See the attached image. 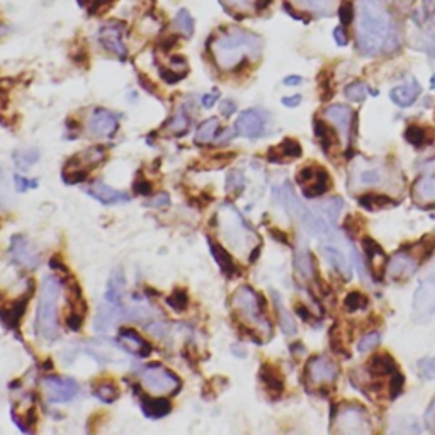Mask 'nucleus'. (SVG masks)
<instances>
[{
  "label": "nucleus",
  "instance_id": "nucleus-1",
  "mask_svg": "<svg viewBox=\"0 0 435 435\" xmlns=\"http://www.w3.org/2000/svg\"><path fill=\"white\" fill-rule=\"evenodd\" d=\"M356 7V40L362 55L374 56L398 48V31L383 0H357Z\"/></svg>",
  "mask_w": 435,
  "mask_h": 435
},
{
  "label": "nucleus",
  "instance_id": "nucleus-2",
  "mask_svg": "<svg viewBox=\"0 0 435 435\" xmlns=\"http://www.w3.org/2000/svg\"><path fill=\"white\" fill-rule=\"evenodd\" d=\"M260 53L262 38L238 27L223 31L211 41V55L221 70H235L247 58H259Z\"/></svg>",
  "mask_w": 435,
  "mask_h": 435
},
{
  "label": "nucleus",
  "instance_id": "nucleus-3",
  "mask_svg": "<svg viewBox=\"0 0 435 435\" xmlns=\"http://www.w3.org/2000/svg\"><path fill=\"white\" fill-rule=\"evenodd\" d=\"M216 219L219 233L233 252L245 253L260 247V238L257 233L247 225L245 219L232 203H223L219 206Z\"/></svg>",
  "mask_w": 435,
  "mask_h": 435
},
{
  "label": "nucleus",
  "instance_id": "nucleus-4",
  "mask_svg": "<svg viewBox=\"0 0 435 435\" xmlns=\"http://www.w3.org/2000/svg\"><path fill=\"white\" fill-rule=\"evenodd\" d=\"M62 295V282L55 275L43 279L40 295V305L36 314V332L45 342H55L60 337L58 301Z\"/></svg>",
  "mask_w": 435,
  "mask_h": 435
},
{
  "label": "nucleus",
  "instance_id": "nucleus-5",
  "mask_svg": "<svg viewBox=\"0 0 435 435\" xmlns=\"http://www.w3.org/2000/svg\"><path fill=\"white\" fill-rule=\"evenodd\" d=\"M281 201L289 216L295 218L310 235L316 236V238L323 240V242L325 240H335V233L332 226L327 223V219H321L313 211L308 210L305 204L298 199V196H296L295 190L291 189L288 182L281 189Z\"/></svg>",
  "mask_w": 435,
  "mask_h": 435
},
{
  "label": "nucleus",
  "instance_id": "nucleus-6",
  "mask_svg": "<svg viewBox=\"0 0 435 435\" xmlns=\"http://www.w3.org/2000/svg\"><path fill=\"white\" fill-rule=\"evenodd\" d=\"M232 305L235 308L236 313H238V316L242 318L250 328L259 332L265 338L271 337L272 327L264 314V299H262L250 286H240V288L233 293Z\"/></svg>",
  "mask_w": 435,
  "mask_h": 435
},
{
  "label": "nucleus",
  "instance_id": "nucleus-7",
  "mask_svg": "<svg viewBox=\"0 0 435 435\" xmlns=\"http://www.w3.org/2000/svg\"><path fill=\"white\" fill-rule=\"evenodd\" d=\"M141 386L157 396L175 395L182 388L179 376L162 364H150L141 371Z\"/></svg>",
  "mask_w": 435,
  "mask_h": 435
},
{
  "label": "nucleus",
  "instance_id": "nucleus-8",
  "mask_svg": "<svg viewBox=\"0 0 435 435\" xmlns=\"http://www.w3.org/2000/svg\"><path fill=\"white\" fill-rule=\"evenodd\" d=\"M332 432L347 435H364L371 432L369 415L359 405H345L338 408L337 419L334 420Z\"/></svg>",
  "mask_w": 435,
  "mask_h": 435
},
{
  "label": "nucleus",
  "instance_id": "nucleus-9",
  "mask_svg": "<svg viewBox=\"0 0 435 435\" xmlns=\"http://www.w3.org/2000/svg\"><path fill=\"white\" fill-rule=\"evenodd\" d=\"M435 314V264L419 282L413 295V318L419 321L429 320Z\"/></svg>",
  "mask_w": 435,
  "mask_h": 435
},
{
  "label": "nucleus",
  "instance_id": "nucleus-10",
  "mask_svg": "<svg viewBox=\"0 0 435 435\" xmlns=\"http://www.w3.org/2000/svg\"><path fill=\"white\" fill-rule=\"evenodd\" d=\"M338 377V366L327 356H314L306 364V380L314 390L334 384Z\"/></svg>",
  "mask_w": 435,
  "mask_h": 435
},
{
  "label": "nucleus",
  "instance_id": "nucleus-11",
  "mask_svg": "<svg viewBox=\"0 0 435 435\" xmlns=\"http://www.w3.org/2000/svg\"><path fill=\"white\" fill-rule=\"evenodd\" d=\"M296 180L301 186L303 192L308 197H318L327 192L332 186V180L328 172L321 165L310 164L303 167L296 175Z\"/></svg>",
  "mask_w": 435,
  "mask_h": 435
},
{
  "label": "nucleus",
  "instance_id": "nucleus-12",
  "mask_svg": "<svg viewBox=\"0 0 435 435\" xmlns=\"http://www.w3.org/2000/svg\"><path fill=\"white\" fill-rule=\"evenodd\" d=\"M43 390L49 403L62 405V403H69L75 398L77 393H79V386L70 377L48 376L43 380Z\"/></svg>",
  "mask_w": 435,
  "mask_h": 435
},
{
  "label": "nucleus",
  "instance_id": "nucleus-13",
  "mask_svg": "<svg viewBox=\"0 0 435 435\" xmlns=\"http://www.w3.org/2000/svg\"><path fill=\"white\" fill-rule=\"evenodd\" d=\"M10 257L19 267L34 269L40 264V253L36 247L24 235H14L10 240Z\"/></svg>",
  "mask_w": 435,
  "mask_h": 435
},
{
  "label": "nucleus",
  "instance_id": "nucleus-14",
  "mask_svg": "<svg viewBox=\"0 0 435 435\" xmlns=\"http://www.w3.org/2000/svg\"><path fill=\"white\" fill-rule=\"evenodd\" d=\"M118 126V118L105 109H95L88 119V133L95 138H111Z\"/></svg>",
  "mask_w": 435,
  "mask_h": 435
},
{
  "label": "nucleus",
  "instance_id": "nucleus-15",
  "mask_svg": "<svg viewBox=\"0 0 435 435\" xmlns=\"http://www.w3.org/2000/svg\"><path fill=\"white\" fill-rule=\"evenodd\" d=\"M265 119L256 109L243 111L235 123V131L245 138H259L264 134Z\"/></svg>",
  "mask_w": 435,
  "mask_h": 435
},
{
  "label": "nucleus",
  "instance_id": "nucleus-16",
  "mask_svg": "<svg viewBox=\"0 0 435 435\" xmlns=\"http://www.w3.org/2000/svg\"><path fill=\"white\" fill-rule=\"evenodd\" d=\"M362 245H364V252H366L367 269H369L371 275H373L376 281H380V279H383L384 267L388 265L386 253H384L383 249H381V247L371 238H364Z\"/></svg>",
  "mask_w": 435,
  "mask_h": 435
},
{
  "label": "nucleus",
  "instance_id": "nucleus-17",
  "mask_svg": "<svg viewBox=\"0 0 435 435\" xmlns=\"http://www.w3.org/2000/svg\"><path fill=\"white\" fill-rule=\"evenodd\" d=\"M118 342L131 356L147 357L151 353V345L133 328H121L118 332Z\"/></svg>",
  "mask_w": 435,
  "mask_h": 435
},
{
  "label": "nucleus",
  "instance_id": "nucleus-18",
  "mask_svg": "<svg viewBox=\"0 0 435 435\" xmlns=\"http://www.w3.org/2000/svg\"><path fill=\"white\" fill-rule=\"evenodd\" d=\"M417 267H419V260L405 250H399L393 259L388 260V272L395 281L408 279L410 275L415 274Z\"/></svg>",
  "mask_w": 435,
  "mask_h": 435
},
{
  "label": "nucleus",
  "instance_id": "nucleus-19",
  "mask_svg": "<svg viewBox=\"0 0 435 435\" xmlns=\"http://www.w3.org/2000/svg\"><path fill=\"white\" fill-rule=\"evenodd\" d=\"M87 194L99 203L105 204V206H112V204H123L128 203L131 199L129 194L123 192V190L114 189V187L108 186L104 182H94L92 186L87 187Z\"/></svg>",
  "mask_w": 435,
  "mask_h": 435
},
{
  "label": "nucleus",
  "instance_id": "nucleus-20",
  "mask_svg": "<svg viewBox=\"0 0 435 435\" xmlns=\"http://www.w3.org/2000/svg\"><path fill=\"white\" fill-rule=\"evenodd\" d=\"M123 34V27H119L118 24H105V26L101 27V33H99V40H101V45L108 49L112 55H118L121 58L126 56V46L121 40Z\"/></svg>",
  "mask_w": 435,
  "mask_h": 435
},
{
  "label": "nucleus",
  "instance_id": "nucleus-21",
  "mask_svg": "<svg viewBox=\"0 0 435 435\" xmlns=\"http://www.w3.org/2000/svg\"><path fill=\"white\" fill-rule=\"evenodd\" d=\"M325 118L330 119L337 126L338 133L345 141L350 140V129H352V111L347 105H332L325 111Z\"/></svg>",
  "mask_w": 435,
  "mask_h": 435
},
{
  "label": "nucleus",
  "instance_id": "nucleus-22",
  "mask_svg": "<svg viewBox=\"0 0 435 435\" xmlns=\"http://www.w3.org/2000/svg\"><path fill=\"white\" fill-rule=\"evenodd\" d=\"M412 197L419 206L435 204V175L417 179L412 187Z\"/></svg>",
  "mask_w": 435,
  "mask_h": 435
},
{
  "label": "nucleus",
  "instance_id": "nucleus-23",
  "mask_svg": "<svg viewBox=\"0 0 435 435\" xmlns=\"http://www.w3.org/2000/svg\"><path fill=\"white\" fill-rule=\"evenodd\" d=\"M420 92H422L420 84L417 82V80L412 79L408 84H403V86H398V87L393 88L391 101L395 102L396 105H399V108H408V105H412L413 102L417 101V97L420 95Z\"/></svg>",
  "mask_w": 435,
  "mask_h": 435
},
{
  "label": "nucleus",
  "instance_id": "nucleus-24",
  "mask_svg": "<svg viewBox=\"0 0 435 435\" xmlns=\"http://www.w3.org/2000/svg\"><path fill=\"white\" fill-rule=\"evenodd\" d=\"M126 291V281L125 274L121 272V269H114L109 277L108 291H105V299L111 306H123V298H125Z\"/></svg>",
  "mask_w": 435,
  "mask_h": 435
},
{
  "label": "nucleus",
  "instance_id": "nucleus-25",
  "mask_svg": "<svg viewBox=\"0 0 435 435\" xmlns=\"http://www.w3.org/2000/svg\"><path fill=\"white\" fill-rule=\"evenodd\" d=\"M321 252H323V256L327 257L328 264H330L332 267H334L335 271H337L338 274L345 279V281L350 279V275H352V269H350L349 259L345 257V253L342 252L340 249L325 243V245H321Z\"/></svg>",
  "mask_w": 435,
  "mask_h": 435
},
{
  "label": "nucleus",
  "instance_id": "nucleus-26",
  "mask_svg": "<svg viewBox=\"0 0 435 435\" xmlns=\"http://www.w3.org/2000/svg\"><path fill=\"white\" fill-rule=\"evenodd\" d=\"M367 371H369L371 376L374 377H388L393 376V374L398 371V366H396L395 359H393L390 353L381 352L376 353V356L369 360Z\"/></svg>",
  "mask_w": 435,
  "mask_h": 435
},
{
  "label": "nucleus",
  "instance_id": "nucleus-27",
  "mask_svg": "<svg viewBox=\"0 0 435 435\" xmlns=\"http://www.w3.org/2000/svg\"><path fill=\"white\" fill-rule=\"evenodd\" d=\"M260 381L269 395L279 396L284 391V377H282V374L274 366H269V364L262 366Z\"/></svg>",
  "mask_w": 435,
  "mask_h": 435
},
{
  "label": "nucleus",
  "instance_id": "nucleus-28",
  "mask_svg": "<svg viewBox=\"0 0 435 435\" xmlns=\"http://www.w3.org/2000/svg\"><path fill=\"white\" fill-rule=\"evenodd\" d=\"M141 412L148 419H162V417L171 413V403L165 398H151V396H143L141 399Z\"/></svg>",
  "mask_w": 435,
  "mask_h": 435
},
{
  "label": "nucleus",
  "instance_id": "nucleus-29",
  "mask_svg": "<svg viewBox=\"0 0 435 435\" xmlns=\"http://www.w3.org/2000/svg\"><path fill=\"white\" fill-rule=\"evenodd\" d=\"M301 153H303L301 145H299L296 140H293V138H286L279 147L271 148V151H269V158H271L272 162H282L284 158L301 157Z\"/></svg>",
  "mask_w": 435,
  "mask_h": 435
},
{
  "label": "nucleus",
  "instance_id": "nucleus-30",
  "mask_svg": "<svg viewBox=\"0 0 435 435\" xmlns=\"http://www.w3.org/2000/svg\"><path fill=\"white\" fill-rule=\"evenodd\" d=\"M272 299H274V306H275V311H277V318H279V327H281L282 334L295 335L296 332H298V327H296V321L295 318L291 316V313L286 310L281 296H279L275 291H272Z\"/></svg>",
  "mask_w": 435,
  "mask_h": 435
},
{
  "label": "nucleus",
  "instance_id": "nucleus-31",
  "mask_svg": "<svg viewBox=\"0 0 435 435\" xmlns=\"http://www.w3.org/2000/svg\"><path fill=\"white\" fill-rule=\"evenodd\" d=\"M359 204L362 208L369 211H377V210H384V208H391L396 206V201L391 199L386 194H377V192H367L362 194V196L357 197Z\"/></svg>",
  "mask_w": 435,
  "mask_h": 435
},
{
  "label": "nucleus",
  "instance_id": "nucleus-32",
  "mask_svg": "<svg viewBox=\"0 0 435 435\" xmlns=\"http://www.w3.org/2000/svg\"><path fill=\"white\" fill-rule=\"evenodd\" d=\"M208 245H210L211 256L214 257V260H216L219 269H221L225 274H229V275L235 274L236 265H235V262H233L232 257H229V253L226 252V250L223 249L221 245H218V243L211 238H208Z\"/></svg>",
  "mask_w": 435,
  "mask_h": 435
},
{
  "label": "nucleus",
  "instance_id": "nucleus-33",
  "mask_svg": "<svg viewBox=\"0 0 435 435\" xmlns=\"http://www.w3.org/2000/svg\"><path fill=\"white\" fill-rule=\"evenodd\" d=\"M223 7L228 12H250V10H262L272 2V0H221Z\"/></svg>",
  "mask_w": 435,
  "mask_h": 435
},
{
  "label": "nucleus",
  "instance_id": "nucleus-34",
  "mask_svg": "<svg viewBox=\"0 0 435 435\" xmlns=\"http://www.w3.org/2000/svg\"><path fill=\"white\" fill-rule=\"evenodd\" d=\"M405 140L408 141L410 145H413V147L422 148V147H427L429 143H432L434 133L430 129L423 128V126L412 125L405 131Z\"/></svg>",
  "mask_w": 435,
  "mask_h": 435
},
{
  "label": "nucleus",
  "instance_id": "nucleus-35",
  "mask_svg": "<svg viewBox=\"0 0 435 435\" xmlns=\"http://www.w3.org/2000/svg\"><path fill=\"white\" fill-rule=\"evenodd\" d=\"M353 184L356 186H376V184L383 182V172L377 167H369V169H356L352 175Z\"/></svg>",
  "mask_w": 435,
  "mask_h": 435
},
{
  "label": "nucleus",
  "instance_id": "nucleus-36",
  "mask_svg": "<svg viewBox=\"0 0 435 435\" xmlns=\"http://www.w3.org/2000/svg\"><path fill=\"white\" fill-rule=\"evenodd\" d=\"M295 265H296V271H298V274L301 275V277L305 279L313 277L314 264H313V259H311V253L308 252V249H305V247H299V249L296 250Z\"/></svg>",
  "mask_w": 435,
  "mask_h": 435
},
{
  "label": "nucleus",
  "instance_id": "nucleus-37",
  "mask_svg": "<svg viewBox=\"0 0 435 435\" xmlns=\"http://www.w3.org/2000/svg\"><path fill=\"white\" fill-rule=\"evenodd\" d=\"M313 131H314V136H316V140L320 141L321 148H323L325 153H327V151L330 150V148L334 147V143H335V136H334V133H332L330 126H328L327 123L320 121V119H314Z\"/></svg>",
  "mask_w": 435,
  "mask_h": 435
},
{
  "label": "nucleus",
  "instance_id": "nucleus-38",
  "mask_svg": "<svg viewBox=\"0 0 435 435\" xmlns=\"http://www.w3.org/2000/svg\"><path fill=\"white\" fill-rule=\"evenodd\" d=\"M218 129H219L218 118L206 119V121H204L196 131V143H203V145L211 143V141L214 140V136H216Z\"/></svg>",
  "mask_w": 435,
  "mask_h": 435
},
{
  "label": "nucleus",
  "instance_id": "nucleus-39",
  "mask_svg": "<svg viewBox=\"0 0 435 435\" xmlns=\"http://www.w3.org/2000/svg\"><path fill=\"white\" fill-rule=\"evenodd\" d=\"M318 210H320L321 213H323V216L334 225V223L337 221V218L340 216L342 210H344V201H342L340 197H330V199L320 203Z\"/></svg>",
  "mask_w": 435,
  "mask_h": 435
},
{
  "label": "nucleus",
  "instance_id": "nucleus-40",
  "mask_svg": "<svg viewBox=\"0 0 435 435\" xmlns=\"http://www.w3.org/2000/svg\"><path fill=\"white\" fill-rule=\"evenodd\" d=\"M296 2L310 12H316L320 16H328L335 7V0H296Z\"/></svg>",
  "mask_w": 435,
  "mask_h": 435
},
{
  "label": "nucleus",
  "instance_id": "nucleus-41",
  "mask_svg": "<svg viewBox=\"0 0 435 435\" xmlns=\"http://www.w3.org/2000/svg\"><path fill=\"white\" fill-rule=\"evenodd\" d=\"M94 395H95V398L101 399L102 403H112L118 399L119 391H118V388L114 386V384L108 383V381H105V383H99L97 386L94 388Z\"/></svg>",
  "mask_w": 435,
  "mask_h": 435
},
{
  "label": "nucleus",
  "instance_id": "nucleus-42",
  "mask_svg": "<svg viewBox=\"0 0 435 435\" xmlns=\"http://www.w3.org/2000/svg\"><path fill=\"white\" fill-rule=\"evenodd\" d=\"M187 129H189V118H187L186 111L182 109V111L175 112L174 118L169 121L167 131L171 134H174V136H180V134L186 133Z\"/></svg>",
  "mask_w": 435,
  "mask_h": 435
},
{
  "label": "nucleus",
  "instance_id": "nucleus-43",
  "mask_svg": "<svg viewBox=\"0 0 435 435\" xmlns=\"http://www.w3.org/2000/svg\"><path fill=\"white\" fill-rule=\"evenodd\" d=\"M14 160H16L17 167H21L23 171H27L33 164H36L40 160V151L31 148V150H19L14 153Z\"/></svg>",
  "mask_w": 435,
  "mask_h": 435
},
{
  "label": "nucleus",
  "instance_id": "nucleus-44",
  "mask_svg": "<svg viewBox=\"0 0 435 435\" xmlns=\"http://www.w3.org/2000/svg\"><path fill=\"white\" fill-rule=\"evenodd\" d=\"M174 24H175V27L177 29L180 31V33L184 34V36L186 38H190L192 36V33H194V19H192V16H190L189 12H187V10H179V12H177V16H175V19H174Z\"/></svg>",
  "mask_w": 435,
  "mask_h": 435
},
{
  "label": "nucleus",
  "instance_id": "nucleus-45",
  "mask_svg": "<svg viewBox=\"0 0 435 435\" xmlns=\"http://www.w3.org/2000/svg\"><path fill=\"white\" fill-rule=\"evenodd\" d=\"M367 298L362 295V293H350V295H347V298L344 299V306L347 311H359V310H366L367 308Z\"/></svg>",
  "mask_w": 435,
  "mask_h": 435
},
{
  "label": "nucleus",
  "instance_id": "nucleus-46",
  "mask_svg": "<svg viewBox=\"0 0 435 435\" xmlns=\"http://www.w3.org/2000/svg\"><path fill=\"white\" fill-rule=\"evenodd\" d=\"M367 92H369V88H367L366 84L362 82L350 84V86L345 87V95H347L350 101H356V102L364 101V99L367 97Z\"/></svg>",
  "mask_w": 435,
  "mask_h": 435
},
{
  "label": "nucleus",
  "instance_id": "nucleus-47",
  "mask_svg": "<svg viewBox=\"0 0 435 435\" xmlns=\"http://www.w3.org/2000/svg\"><path fill=\"white\" fill-rule=\"evenodd\" d=\"M419 367V374L427 381H434L435 380V357H427V359L419 360L417 364Z\"/></svg>",
  "mask_w": 435,
  "mask_h": 435
},
{
  "label": "nucleus",
  "instance_id": "nucleus-48",
  "mask_svg": "<svg viewBox=\"0 0 435 435\" xmlns=\"http://www.w3.org/2000/svg\"><path fill=\"white\" fill-rule=\"evenodd\" d=\"M226 190L228 192H240V190L245 187V179H243L242 172L238 171H233L229 172V175L226 177Z\"/></svg>",
  "mask_w": 435,
  "mask_h": 435
},
{
  "label": "nucleus",
  "instance_id": "nucleus-49",
  "mask_svg": "<svg viewBox=\"0 0 435 435\" xmlns=\"http://www.w3.org/2000/svg\"><path fill=\"white\" fill-rule=\"evenodd\" d=\"M380 342L381 335L377 334V332H373V334H367L366 337H362V340H359L357 349H359V352H369V350H373L376 345H380Z\"/></svg>",
  "mask_w": 435,
  "mask_h": 435
},
{
  "label": "nucleus",
  "instance_id": "nucleus-50",
  "mask_svg": "<svg viewBox=\"0 0 435 435\" xmlns=\"http://www.w3.org/2000/svg\"><path fill=\"white\" fill-rule=\"evenodd\" d=\"M167 303L174 308L175 311H182L184 308L187 306V295L182 291V289H175L174 295L169 296Z\"/></svg>",
  "mask_w": 435,
  "mask_h": 435
},
{
  "label": "nucleus",
  "instance_id": "nucleus-51",
  "mask_svg": "<svg viewBox=\"0 0 435 435\" xmlns=\"http://www.w3.org/2000/svg\"><path fill=\"white\" fill-rule=\"evenodd\" d=\"M403 384H405V380H403L401 374L396 371V373L391 376V381H390V398H396V396H399V393L403 391Z\"/></svg>",
  "mask_w": 435,
  "mask_h": 435
},
{
  "label": "nucleus",
  "instance_id": "nucleus-52",
  "mask_svg": "<svg viewBox=\"0 0 435 435\" xmlns=\"http://www.w3.org/2000/svg\"><path fill=\"white\" fill-rule=\"evenodd\" d=\"M82 321H84V314L79 313V311H72V313L66 316L65 323L66 327L70 328V330H80V327H82Z\"/></svg>",
  "mask_w": 435,
  "mask_h": 435
},
{
  "label": "nucleus",
  "instance_id": "nucleus-53",
  "mask_svg": "<svg viewBox=\"0 0 435 435\" xmlns=\"http://www.w3.org/2000/svg\"><path fill=\"white\" fill-rule=\"evenodd\" d=\"M338 16H340V21L342 23L347 26V24L352 23L353 19V7L350 5V3H344V5H340V10H338Z\"/></svg>",
  "mask_w": 435,
  "mask_h": 435
},
{
  "label": "nucleus",
  "instance_id": "nucleus-54",
  "mask_svg": "<svg viewBox=\"0 0 435 435\" xmlns=\"http://www.w3.org/2000/svg\"><path fill=\"white\" fill-rule=\"evenodd\" d=\"M147 204L151 208H164V206H167V204H171V197H169V194L162 192V194H158V196H155L153 199L148 201Z\"/></svg>",
  "mask_w": 435,
  "mask_h": 435
},
{
  "label": "nucleus",
  "instance_id": "nucleus-55",
  "mask_svg": "<svg viewBox=\"0 0 435 435\" xmlns=\"http://www.w3.org/2000/svg\"><path fill=\"white\" fill-rule=\"evenodd\" d=\"M425 423H427V429L435 434V398L432 399V403H430L429 410H427L425 413Z\"/></svg>",
  "mask_w": 435,
  "mask_h": 435
},
{
  "label": "nucleus",
  "instance_id": "nucleus-56",
  "mask_svg": "<svg viewBox=\"0 0 435 435\" xmlns=\"http://www.w3.org/2000/svg\"><path fill=\"white\" fill-rule=\"evenodd\" d=\"M16 184H17V189H19L21 192L27 190L29 187H36V182H34V180H26L24 177H19V175H16Z\"/></svg>",
  "mask_w": 435,
  "mask_h": 435
},
{
  "label": "nucleus",
  "instance_id": "nucleus-57",
  "mask_svg": "<svg viewBox=\"0 0 435 435\" xmlns=\"http://www.w3.org/2000/svg\"><path fill=\"white\" fill-rule=\"evenodd\" d=\"M235 111H236V105L233 101H225L221 104V114L225 116V118H229V116H232Z\"/></svg>",
  "mask_w": 435,
  "mask_h": 435
},
{
  "label": "nucleus",
  "instance_id": "nucleus-58",
  "mask_svg": "<svg viewBox=\"0 0 435 435\" xmlns=\"http://www.w3.org/2000/svg\"><path fill=\"white\" fill-rule=\"evenodd\" d=\"M216 101H218V92L214 90L213 94H206V95H204V97H203V105H204V108H206V109H211L214 104H216Z\"/></svg>",
  "mask_w": 435,
  "mask_h": 435
},
{
  "label": "nucleus",
  "instance_id": "nucleus-59",
  "mask_svg": "<svg viewBox=\"0 0 435 435\" xmlns=\"http://www.w3.org/2000/svg\"><path fill=\"white\" fill-rule=\"evenodd\" d=\"M134 189H136L138 194H150L151 192V184H148L147 180H140V182H136Z\"/></svg>",
  "mask_w": 435,
  "mask_h": 435
},
{
  "label": "nucleus",
  "instance_id": "nucleus-60",
  "mask_svg": "<svg viewBox=\"0 0 435 435\" xmlns=\"http://www.w3.org/2000/svg\"><path fill=\"white\" fill-rule=\"evenodd\" d=\"M334 36H335V40H337L338 45H342V46L347 45V36H345V33H344V27H337V29L334 31Z\"/></svg>",
  "mask_w": 435,
  "mask_h": 435
},
{
  "label": "nucleus",
  "instance_id": "nucleus-61",
  "mask_svg": "<svg viewBox=\"0 0 435 435\" xmlns=\"http://www.w3.org/2000/svg\"><path fill=\"white\" fill-rule=\"evenodd\" d=\"M301 102V95H295V97H284L282 99V104L288 105V108H295Z\"/></svg>",
  "mask_w": 435,
  "mask_h": 435
},
{
  "label": "nucleus",
  "instance_id": "nucleus-62",
  "mask_svg": "<svg viewBox=\"0 0 435 435\" xmlns=\"http://www.w3.org/2000/svg\"><path fill=\"white\" fill-rule=\"evenodd\" d=\"M303 79L298 75H291V77H286L284 79V84L286 86H298V84H301Z\"/></svg>",
  "mask_w": 435,
  "mask_h": 435
}]
</instances>
